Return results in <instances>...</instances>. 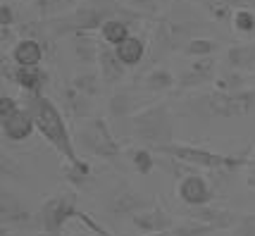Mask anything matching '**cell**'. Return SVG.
<instances>
[{
    "label": "cell",
    "instance_id": "1",
    "mask_svg": "<svg viewBox=\"0 0 255 236\" xmlns=\"http://www.w3.org/2000/svg\"><path fill=\"white\" fill-rule=\"evenodd\" d=\"M115 17H122V19H141L143 14L129 10L122 0H84V5L74 7L67 14H60V17H53L48 19L45 26H48V34L50 38H62V36H74V34H91L96 29H103V24L108 19H115Z\"/></svg>",
    "mask_w": 255,
    "mask_h": 236
},
{
    "label": "cell",
    "instance_id": "2",
    "mask_svg": "<svg viewBox=\"0 0 255 236\" xmlns=\"http://www.w3.org/2000/svg\"><path fill=\"white\" fill-rule=\"evenodd\" d=\"M24 105H26V110L31 113L36 131L55 148L57 153H60V157H62L65 162L77 160L79 153H77V146H74V138H72L69 129H67L62 110L57 108L55 103L50 101L48 96L38 93V96H26Z\"/></svg>",
    "mask_w": 255,
    "mask_h": 236
},
{
    "label": "cell",
    "instance_id": "3",
    "mask_svg": "<svg viewBox=\"0 0 255 236\" xmlns=\"http://www.w3.org/2000/svg\"><path fill=\"white\" fill-rule=\"evenodd\" d=\"M155 153H162L167 157H174L184 165L198 169H210V172H239L246 169L251 162V150H241V153H215L208 148H198V146H189V143H169V146H160L155 148Z\"/></svg>",
    "mask_w": 255,
    "mask_h": 236
},
{
    "label": "cell",
    "instance_id": "4",
    "mask_svg": "<svg viewBox=\"0 0 255 236\" xmlns=\"http://www.w3.org/2000/svg\"><path fill=\"white\" fill-rule=\"evenodd\" d=\"M189 108L193 113L205 115V117H224V119H232V117H246V115L255 110V89L241 91H208L198 98H193L189 103Z\"/></svg>",
    "mask_w": 255,
    "mask_h": 236
},
{
    "label": "cell",
    "instance_id": "5",
    "mask_svg": "<svg viewBox=\"0 0 255 236\" xmlns=\"http://www.w3.org/2000/svg\"><path fill=\"white\" fill-rule=\"evenodd\" d=\"M131 134L148 146L160 148L174 143V119L167 103H150L129 117Z\"/></svg>",
    "mask_w": 255,
    "mask_h": 236
},
{
    "label": "cell",
    "instance_id": "6",
    "mask_svg": "<svg viewBox=\"0 0 255 236\" xmlns=\"http://www.w3.org/2000/svg\"><path fill=\"white\" fill-rule=\"evenodd\" d=\"M77 143L84 148V153L105 160V162H117L122 157V146L115 138L108 119L103 117H89L77 129Z\"/></svg>",
    "mask_w": 255,
    "mask_h": 236
},
{
    "label": "cell",
    "instance_id": "7",
    "mask_svg": "<svg viewBox=\"0 0 255 236\" xmlns=\"http://www.w3.org/2000/svg\"><path fill=\"white\" fill-rule=\"evenodd\" d=\"M198 36V26L186 19L177 17H162L157 19L155 38H153V55H165V53H177L184 50L191 38Z\"/></svg>",
    "mask_w": 255,
    "mask_h": 236
},
{
    "label": "cell",
    "instance_id": "8",
    "mask_svg": "<svg viewBox=\"0 0 255 236\" xmlns=\"http://www.w3.org/2000/svg\"><path fill=\"white\" fill-rule=\"evenodd\" d=\"M84 210H79L74 205V196L72 193H60V196H53L41 205L38 210V229L45 232V234L60 236L65 225H69L72 220H79Z\"/></svg>",
    "mask_w": 255,
    "mask_h": 236
},
{
    "label": "cell",
    "instance_id": "9",
    "mask_svg": "<svg viewBox=\"0 0 255 236\" xmlns=\"http://www.w3.org/2000/svg\"><path fill=\"white\" fill-rule=\"evenodd\" d=\"M0 126H2V136L14 143L26 141L36 129L26 105H19L12 96H0Z\"/></svg>",
    "mask_w": 255,
    "mask_h": 236
},
{
    "label": "cell",
    "instance_id": "10",
    "mask_svg": "<svg viewBox=\"0 0 255 236\" xmlns=\"http://www.w3.org/2000/svg\"><path fill=\"white\" fill-rule=\"evenodd\" d=\"M150 205H155L153 198L143 196L141 191H136L133 186L124 184V181L117 184V186L108 193V198H105L108 213H110L112 217H117V220H120V217H133V215L148 210Z\"/></svg>",
    "mask_w": 255,
    "mask_h": 236
},
{
    "label": "cell",
    "instance_id": "11",
    "mask_svg": "<svg viewBox=\"0 0 255 236\" xmlns=\"http://www.w3.org/2000/svg\"><path fill=\"white\" fill-rule=\"evenodd\" d=\"M0 222L2 229H38V213L17 198L12 191H2L0 196Z\"/></svg>",
    "mask_w": 255,
    "mask_h": 236
},
{
    "label": "cell",
    "instance_id": "12",
    "mask_svg": "<svg viewBox=\"0 0 255 236\" xmlns=\"http://www.w3.org/2000/svg\"><path fill=\"white\" fill-rule=\"evenodd\" d=\"M217 79V60L215 57H196L189 67L177 77L174 91H193Z\"/></svg>",
    "mask_w": 255,
    "mask_h": 236
},
{
    "label": "cell",
    "instance_id": "13",
    "mask_svg": "<svg viewBox=\"0 0 255 236\" xmlns=\"http://www.w3.org/2000/svg\"><path fill=\"white\" fill-rule=\"evenodd\" d=\"M177 193H179V198H181V203H184L186 208L210 205L212 198H215L212 186L208 184V179L200 177V174H184L181 181H179V186H177Z\"/></svg>",
    "mask_w": 255,
    "mask_h": 236
},
{
    "label": "cell",
    "instance_id": "14",
    "mask_svg": "<svg viewBox=\"0 0 255 236\" xmlns=\"http://www.w3.org/2000/svg\"><path fill=\"white\" fill-rule=\"evenodd\" d=\"M2 74L5 79L14 81L26 96H38L43 93L45 84H48V72L41 67H19V65H2Z\"/></svg>",
    "mask_w": 255,
    "mask_h": 236
},
{
    "label": "cell",
    "instance_id": "15",
    "mask_svg": "<svg viewBox=\"0 0 255 236\" xmlns=\"http://www.w3.org/2000/svg\"><path fill=\"white\" fill-rule=\"evenodd\" d=\"M131 222L136 229H141L145 234H155V232H162V229H169V227L177 225L174 215H169L165 208H160V205H150L148 210L133 215Z\"/></svg>",
    "mask_w": 255,
    "mask_h": 236
},
{
    "label": "cell",
    "instance_id": "16",
    "mask_svg": "<svg viewBox=\"0 0 255 236\" xmlns=\"http://www.w3.org/2000/svg\"><path fill=\"white\" fill-rule=\"evenodd\" d=\"M98 69H100V77L105 84H120L124 77H127V65H124L115 45L108 43H100V53H98Z\"/></svg>",
    "mask_w": 255,
    "mask_h": 236
},
{
    "label": "cell",
    "instance_id": "17",
    "mask_svg": "<svg viewBox=\"0 0 255 236\" xmlns=\"http://www.w3.org/2000/svg\"><path fill=\"white\" fill-rule=\"evenodd\" d=\"M224 65L244 74H255V38L232 45L224 55Z\"/></svg>",
    "mask_w": 255,
    "mask_h": 236
},
{
    "label": "cell",
    "instance_id": "18",
    "mask_svg": "<svg viewBox=\"0 0 255 236\" xmlns=\"http://www.w3.org/2000/svg\"><path fill=\"white\" fill-rule=\"evenodd\" d=\"M45 48L41 41L36 38H19L17 43L12 45L10 60L19 67H38V62L43 60Z\"/></svg>",
    "mask_w": 255,
    "mask_h": 236
},
{
    "label": "cell",
    "instance_id": "19",
    "mask_svg": "<svg viewBox=\"0 0 255 236\" xmlns=\"http://www.w3.org/2000/svg\"><path fill=\"white\" fill-rule=\"evenodd\" d=\"M136 86L143 89L145 93H169L177 89V77L165 67H153L150 72H145Z\"/></svg>",
    "mask_w": 255,
    "mask_h": 236
},
{
    "label": "cell",
    "instance_id": "20",
    "mask_svg": "<svg viewBox=\"0 0 255 236\" xmlns=\"http://www.w3.org/2000/svg\"><path fill=\"white\" fill-rule=\"evenodd\" d=\"M136 89L138 86H129V89H117L115 96L110 98V115L115 117H131L133 113H138V98H136Z\"/></svg>",
    "mask_w": 255,
    "mask_h": 236
},
{
    "label": "cell",
    "instance_id": "21",
    "mask_svg": "<svg viewBox=\"0 0 255 236\" xmlns=\"http://www.w3.org/2000/svg\"><path fill=\"white\" fill-rule=\"evenodd\" d=\"M220 227L208 225V222H198V220H186V222H177L169 229L155 232V234H145V236H210L212 232H217Z\"/></svg>",
    "mask_w": 255,
    "mask_h": 236
},
{
    "label": "cell",
    "instance_id": "22",
    "mask_svg": "<svg viewBox=\"0 0 255 236\" xmlns=\"http://www.w3.org/2000/svg\"><path fill=\"white\" fill-rule=\"evenodd\" d=\"M115 50H117V55L122 60L127 67H136V65H141L145 57V41L141 36H129V38H124L120 45H115Z\"/></svg>",
    "mask_w": 255,
    "mask_h": 236
},
{
    "label": "cell",
    "instance_id": "23",
    "mask_svg": "<svg viewBox=\"0 0 255 236\" xmlns=\"http://www.w3.org/2000/svg\"><path fill=\"white\" fill-rule=\"evenodd\" d=\"M62 98H65V110L72 117H84V119H89L91 117V96H86V93H81V91H77L72 84H67V89L62 91Z\"/></svg>",
    "mask_w": 255,
    "mask_h": 236
},
{
    "label": "cell",
    "instance_id": "24",
    "mask_svg": "<svg viewBox=\"0 0 255 236\" xmlns=\"http://www.w3.org/2000/svg\"><path fill=\"white\" fill-rule=\"evenodd\" d=\"M72 45H74V55L79 62L84 65H98V53H100V41L93 38L91 34H74L72 36Z\"/></svg>",
    "mask_w": 255,
    "mask_h": 236
},
{
    "label": "cell",
    "instance_id": "25",
    "mask_svg": "<svg viewBox=\"0 0 255 236\" xmlns=\"http://www.w3.org/2000/svg\"><path fill=\"white\" fill-rule=\"evenodd\" d=\"M129 36H131V22L122 19V17L108 19V22L103 24V29H100V38H103V43H108V45H120Z\"/></svg>",
    "mask_w": 255,
    "mask_h": 236
},
{
    "label": "cell",
    "instance_id": "26",
    "mask_svg": "<svg viewBox=\"0 0 255 236\" xmlns=\"http://www.w3.org/2000/svg\"><path fill=\"white\" fill-rule=\"evenodd\" d=\"M93 177V169L86 160H72V162H65V179L69 181V186H74V189H81V186H86Z\"/></svg>",
    "mask_w": 255,
    "mask_h": 236
},
{
    "label": "cell",
    "instance_id": "27",
    "mask_svg": "<svg viewBox=\"0 0 255 236\" xmlns=\"http://www.w3.org/2000/svg\"><path fill=\"white\" fill-rule=\"evenodd\" d=\"M69 84H72L77 91H81V93H86V96H91V98H96V96L100 93V86H103L105 81H103V77H100V72L86 69V72H79V74H74Z\"/></svg>",
    "mask_w": 255,
    "mask_h": 236
},
{
    "label": "cell",
    "instance_id": "28",
    "mask_svg": "<svg viewBox=\"0 0 255 236\" xmlns=\"http://www.w3.org/2000/svg\"><path fill=\"white\" fill-rule=\"evenodd\" d=\"M217 50H220V43H217V41L205 38V36H196V38H191L189 43H186V48H184L181 53L196 60V57H212Z\"/></svg>",
    "mask_w": 255,
    "mask_h": 236
},
{
    "label": "cell",
    "instance_id": "29",
    "mask_svg": "<svg viewBox=\"0 0 255 236\" xmlns=\"http://www.w3.org/2000/svg\"><path fill=\"white\" fill-rule=\"evenodd\" d=\"M234 31L246 38H255V12L251 7H239L232 17Z\"/></svg>",
    "mask_w": 255,
    "mask_h": 236
},
{
    "label": "cell",
    "instance_id": "30",
    "mask_svg": "<svg viewBox=\"0 0 255 236\" xmlns=\"http://www.w3.org/2000/svg\"><path fill=\"white\" fill-rule=\"evenodd\" d=\"M215 89H220V91H241V89H248V86H246V74H244V72H236V69L227 67L224 72H217Z\"/></svg>",
    "mask_w": 255,
    "mask_h": 236
},
{
    "label": "cell",
    "instance_id": "31",
    "mask_svg": "<svg viewBox=\"0 0 255 236\" xmlns=\"http://www.w3.org/2000/svg\"><path fill=\"white\" fill-rule=\"evenodd\" d=\"M131 162H133V167H136V172H141V174H150L153 167H155V157H153L150 150H145V148L131 150Z\"/></svg>",
    "mask_w": 255,
    "mask_h": 236
},
{
    "label": "cell",
    "instance_id": "32",
    "mask_svg": "<svg viewBox=\"0 0 255 236\" xmlns=\"http://www.w3.org/2000/svg\"><path fill=\"white\" fill-rule=\"evenodd\" d=\"M129 10L138 12V14H155L160 0H122Z\"/></svg>",
    "mask_w": 255,
    "mask_h": 236
},
{
    "label": "cell",
    "instance_id": "33",
    "mask_svg": "<svg viewBox=\"0 0 255 236\" xmlns=\"http://www.w3.org/2000/svg\"><path fill=\"white\" fill-rule=\"evenodd\" d=\"M234 236H255V215H241L234 229Z\"/></svg>",
    "mask_w": 255,
    "mask_h": 236
},
{
    "label": "cell",
    "instance_id": "34",
    "mask_svg": "<svg viewBox=\"0 0 255 236\" xmlns=\"http://www.w3.org/2000/svg\"><path fill=\"white\" fill-rule=\"evenodd\" d=\"M0 22H2V26L14 24V10H12L10 0H2V5H0Z\"/></svg>",
    "mask_w": 255,
    "mask_h": 236
},
{
    "label": "cell",
    "instance_id": "35",
    "mask_svg": "<svg viewBox=\"0 0 255 236\" xmlns=\"http://www.w3.org/2000/svg\"><path fill=\"white\" fill-rule=\"evenodd\" d=\"M246 184L255 189V157H251V162H248V167H246Z\"/></svg>",
    "mask_w": 255,
    "mask_h": 236
},
{
    "label": "cell",
    "instance_id": "36",
    "mask_svg": "<svg viewBox=\"0 0 255 236\" xmlns=\"http://www.w3.org/2000/svg\"><path fill=\"white\" fill-rule=\"evenodd\" d=\"M244 5H246V7H251V10L255 12V0H244Z\"/></svg>",
    "mask_w": 255,
    "mask_h": 236
},
{
    "label": "cell",
    "instance_id": "37",
    "mask_svg": "<svg viewBox=\"0 0 255 236\" xmlns=\"http://www.w3.org/2000/svg\"><path fill=\"white\" fill-rule=\"evenodd\" d=\"M74 236H91V234H84V232H81V234H74Z\"/></svg>",
    "mask_w": 255,
    "mask_h": 236
},
{
    "label": "cell",
    "instance_id": "38",
    "mask_svg": "<svg viewBox=\"0 0 255 236\" xmlns=\"http://www.w3.org/2000/svg\"><path fill=\"white\" fill-rule=\"evenodd\" d=\"M253 89H255V79H253Z\"/></svg>",
    "mask_w": 255,
    "mask_h": 236
},
{
    "label": "cell",
    "instance_id": "39",
    "mask_svg": "<svg viewBox=\"0 0 255 236\" xmlns=\"http://www.w3.org/2000/svg\"><path fill=\"white\" fill-rule=\"evenodd\" d=\"M253 157H255V148H253Z\"/></svg>",
    "mask_w": 255,
    "mask_h": 236
}]
</instances>
